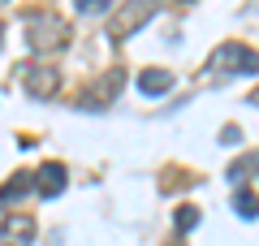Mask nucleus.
Here are the masks:
<instances>
[{"label": "nucleus", "mask_w": 259, "mask_h": 246, "mask_svg": "<svg viewBox=\"0 0 259 246\" xmlns=\"http://www.w3.org/2000/svg\"><path fill=\"white\" fill-rule=\"evenodd\" d=\"M207 73L216 78H233V73H259V52L246 44H216L212 56H207Z\"/></svg>", "instance_id": "obj_1"}, {"label": "nucleus", "mask_w": 259, "mask_h": 246, "mask_svg": "<svg viewBox=\"0 0 259 246\" xmlns=\"http://www.w3.org/2000/svg\"><path fill=\"white\" fill-rule=\"evenodd\" d=\"M26 44L30 52H56L69 44V22L56 13H35V18H26Z\"/></svg>", "instance_id": "obj_2"}, {"label": "nucleus", "mask_w": 259, "mask_h": 246, "mask_svg": "<svg viewBox=\"0 0 259 246\" xmlns=\"http://www.w3.org/2000/svg\"><path fill=\"white\" fill-rule=\"evenodd\" d=\"M156 9H160V0H125V5L108 18V39L112 44H125L139 26H147V22L156 18Z\"/></svg>", "instance_id": "obj_3"}, {"label": "nucleus", "mask_w": 259, "mask_h": 246, "mask_svg": "<svg viewBox=\"0 0 259 246\" xmlns=\"http://www.w3.org/2000/svg\"><path fill=\"white\" fill-rule=\"evenodd\" d=\"M26 73V91L35 95V100H52V95H61V69H52V65H35V69H22Z\"/></svg>", "instance_id": "obj_4"}, {"label": "nucleus", "mask_w": 259, "mask_h": 246, "mask_svg": "<svg viewBox=\"0 0 259 246\" xmlns=\"http://www.w3.org/2000/svg\"><path fill=\"white\" fill-rule=\"evenodd\" d=\"M30 237H35V216L13 212L0 220V246H30Z\"/></svg>", "instance_id": "obj_5"}, {"label": "nucleus", "mask_w": 259, "mask_h": 246, "mask_svg": "<svg viewBox=\"0 0 259 246\" xmlns=\"http://www.w3.org/2000/svg\"><path fill=\"white\" fill-rule=\"evenodd\" d=\"M65 182H69V177H65V164H56V160H48L35 173V190L44 194V199H56V194L65 190Z\"/></svg>", "instance_id": "obj_6"}, {"label": "nucleus", "mask_w": 259, "mask_h": 246, "mask_svg": "<svg viewBox=\"0 0 259 246\" xmlns=\"http://www.w3.org/2000/svg\"><path fill=\"white\" fill-rule=\"evenodd\" d=\"M233 212H238L242 220H255L259 216V173L246 177V182L238 186V194H233Z\"/></svg>", "instance_id": "obj_7"}, {"label": "nucleus", "mask_w": 259, "mask_h": 246, "mask_svg": "<svg viewBox=\"0 0 259 246\" xmlns=\"http://www.w3.org/2000/svg\"><path fill=\"white\" fill-rule=\"evenodd\" d=\"M139 91L143 95H168L173 91V73L168 69H139Z\"/></svg>", "instance_id": "obj_8"}, {"label": "nucleus", "mask_w": 259, "mask_h": 246, "mask_svg": "<svg viewBox=\"0 0 259 246\" xmlns=\"http://www.w3.org/2000/svg\"><path fill=\"white\" fill-rule=\"evenodd\" d=\"M35 190V173H13L9 182L0 186V203H18L22 194H30Z\"/></svg>", "instance_id": "obj_9"}, {"label": "nucleus", "mask_w": 259, "mask_h": 246, "mask_svg": "<svg viewBox=\"0 0 259 246\" xmlns=\"http://www.w3.org/2000/svg\"><path fill=\"white\" fill-rule=\"evenodd\" d=\"M194 225H199V208H190V203L177 208V233H190Z\"/></svg>", "instance_id": "obj_10"}, {"label": "nucleus", "mask_w": 259, "mask_h": 246, "mask_svg": "<svg viewBox=\"0 0 259 246\" xmlns=\"http://www.w3.org/2000/svg\"><path fill=\"white\" fill-rule=\"evenodd\" d=\"M78 5V13H82V18H95V13H104L112 5V0H74Z\"/></svg>", "instance_id": "obj_11"}, {"label": "nucleus", "mask_w": 259, "mask_h": 246, "mask_svg": "<svg viewBox=\"0 0 259 246\" xmlns=\"http://www.w3.org/2000/svg\"><path fill=\"white\" fill-rule=\"evenodd\" d=\"M250 108H259V87H255V91H250Z\"/></svg>", "instance_id": "obj_12"}, {"label": "nucleus", "mask_w": 259, "mask_h": 246, "mask_svg": "<svg viewBox=\"0 0 259 246\" xmlns=\"http://www.w3.org/2000/svg\"><path fill=\"white\" fill-rule=\"evenodd\" d=\"M0 48H5V22H0Z\"/></svg>", "instance_id": "obj_13"}, {"label": "nucleus", "mask_w": 259, "mask_h": 246, "mask_svg": "<svg viewBox=\"0 0 259 246\" xmlns=\"http://www.w3.org/2000/svg\"><path fill=\"white\" fill-rule=\"evenodd\" d=\"M246 5H250V9H259V0H246Z\"/></svg>", "instance_id": "obj_14"}, {"label": "nucleus", "mask_w": 259, "mask_h": 246, "mask_svg": "<svg viewBox=\"0 0 259 246\" xmlns=\"http://www.w3.org/2000/svg\"><path fill=\"white\" fill-rule=\"evenodd\" d=\"M0 5H9V0H0Z\"/></svg>", "instance_id": "obj_15"}]
</instances>
